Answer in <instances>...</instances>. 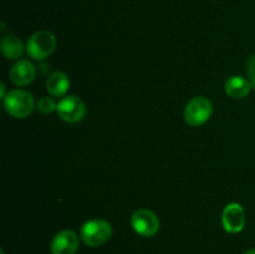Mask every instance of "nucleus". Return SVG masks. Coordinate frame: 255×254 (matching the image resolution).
I'll return each mask as SVG.
<instances>
[{
  "mask_svg": "<svg viewBox=\"0 0 255 254\" xmlns=\"http://www.w3.org/2000/svg\"><path fill=\"white\" fill-rule=\"evenodd\" d=\"M2 104L7 114L15 119H26L35 109L32 95L21 89L10 90L2 99Z\"/></svg>",
  "mask_w": 255,
  "mask_h": 254,
  "instance_id": "f257e3e1",
  "label": "nucleus"
},
{
  "mask_svg": "<svg viewBox=\"0 0 255 254\" xmlns=\"http://www.w3.org/2000/svg\"><path fill=\"white\" fill-rule=\"evenodd\" d=\"M112 236V226L105 219H91L80 229V238L86 246L99 247L106 243Z\"/></svg>",
  "mask_w": 255,
  "mask_h": 254,
  "instance_id": "f03ea898",
  "label": "nucleus"
},
{
  "mask_svg": "<svg viewBox=\"0 0 255 254\" xmlns=\"http://www.w3.org/2000/svg\"><path fill=\"white\" fill-rule=\"evenodd\" d=\"M26 54L34 60L46 59L56 49V37L47 30H40L32 34L26 42Z\"/></svg>",
  "mask_w": 255,
  "mask_h": 254,
  "instance_id": "7ed1b4c3",
  "label": "nucleus"
},
{
  "mask_svg": "<svg viewBox=\"0 0 255 254\" xmlns=\"http://www.w3.org/2000/svg\"><path fill=\"white\" fill-rule=\"evenodd\" d=\"M213 105L206 96H196L187 104L184 109V120L192 127L202 126L212 116Z\"/></svg>",
  "mask_w": 255,
  "mask_h": 254,
  "instance_id": "20e7f679",
  "label": "nucleus"
},
{
  "mask_svg": "<svg viewBox=\"0 0 255 254\" xmlns=\"http://www.w3.org/2000/svg\"><path fill=\"white\" fill-rule=\"evenodd\" d=\"M56 112L61 120L69 124H76L81 121L86 115V105L80 97L65 96L57 102Z\"/></svg>",
  "mask_w": 255,
  "mask_h": 254,
  "instance_id": "39448f33",
  "label": "nucleus"
},
{
  "mask_svg": "<svg viewBox=\"0 0 255 254\" xmlns=\"http://www.w3.org/2000/svg\"><path fill=\"white\" fill-rule=\"evenodd\" d=\"M132 229L141 237H153L159 231V219L152 211L137 209L131 217Z\"/></svg>",
  "mask_w": 255,
  "mask_h": 254,
  "instance_id": "423d86ee",
  "label": "nucleus"
},
{
  "mask_svg": "<svg viewBox=\"0 0 255 254\" xmlns=\"http://www.w3.org/2000/svg\"><path fill=\"white\" fill-rule=\"evenodd\" d=\"M222 224L228 233H239L246 226V212L239 203H229L222 213Z\"/></svg>",
  "mask_w": 255,
  "mask_h": 254,
  "instance_id": "0eeeda50",
  "label": "nucleus"
},
{
  "mask_svg": "<svg viewBox=\"0 0 255 254\" xmlns=\"http://www.w3.org/2000/svg\"><path fill=\"white\" fill-rule=\"evenodd\" d=\"M52 254H75L79 249V237L71 229H64L55 234L50 246Z\"/></svg>",
  "mask_w": 255,
  "mask_h": 254,
  "instance_id": "6e6552de",
  "label": "nucleus"
},
{
  "mask_svg": "<svg viewBox=\"0 0 255 254\" xmlns=\"http://www.w3.org/2000/svg\"><path fill=\"white\" fill-rule=\"evenodd\" d=\"M35 75H36V70L29 60H19L16 64H14L9 72L10 81L15 86L19 87L27 86L30 82L34 81Z\"/></svg>",
  "mask_w": 255,
  "mask_h": 254,
  "instance_id": "1a4fd4ad",
  "label": "nucleus"
},
{
  "mask_svg": "<svg viewBox=\"0 0 255 254\" xmlns=\"http://www.w3.org/2000/svg\"><path fill=\"white\" fill-rule=\"evenodd\" d=\"M252 89L249 80L243 76H231L224 84V91L232 99H244Z\"/></svg>",
  "mask_w": 255,
  "mask_h": 254,
  "instance_id": "9d476101",
  "label": "nucleus"
},
{
  "mask_svg": "<svg viewBox=\"0 0 255 254\" xmlns=\"http://www.w3.org/2000/svg\"><path fill=\"white\" fill-rule=\"evenodd\" d=\"M70 87V80L66 74L61 71L52 72L46 80V90L52 97H62L66 95Z\"/></svg>",
  "mask_w": 255,
  "mask_h": 254,
  "instance_id": "9b49d317",
  "label": "nucleus"
},
{
  "mask_svg": "<svg viewBox=\"0 0 255 254\" xmlns=\"http://www.w3.org/2000/svg\"><path fill=\"white\" fill-rule=\"evenodd\" d=\"M24 44L21 39L15 35H6L1 39V52L6 59L17 60L24 54Z\"/></svg>",
  "mask_w": 255,
  "mask_h": 254,
  "instance_id": "f8f14e48",
  "label": "nucleus"
},
{
  "mask_svg": "<svg viewBox=\"0 0 255 254\" xmlns=\"http://www.w3.org/2000/svg\"><path fill=\"white\" fill-rule=\"evenodd\" d=\"M57 104H55L54 100L49 96H44L36 102V109L37 111L41 112V114L47 115V114H51L56 110Z\"/></svg>",
  "mask_w": 255,
  "mask_h": 254,
  "instance_id": "ddd939ff",
  "label": "nucleus"
},
{
  "mask_svg": "<svg viewBox=\"0 0 255 254\" xmlns=\"http://www.w3.org/2000/svg\"><path fill=\"white\" fill-rule=\"evenodd\" d=\"M248 76L252 87L255 89V55H253L248 61Z\"/></svg>",
  "mask_w": 255,
  "mask_h": 254,
  "instance_id": "4468645a",
  "label": "nucleus"
},
{
  "mask_svg": "<svg viewBox=\"0 0 255 254\" xmlns=\"http://www.w3.org/2000/svg\"><path fill=\"white\" fill-rule=\"evenodd\" d=\"M243 254H255V249H249V251L244 252Z\"/></svg>",
  "mask_w": 255,
  "mask_h": 254,
  "instance_id": "2eb2a0df",
  "label": "nucleus"
}]
</instances>
